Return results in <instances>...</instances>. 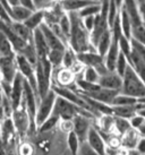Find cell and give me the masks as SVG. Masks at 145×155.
<instances>
[{
    "instance_id": "35",
    "label": "cell",
    "mask_w": 145,
    "mask_h": 155,
    "mask_svg": "<svg viewBox=\"0 0 145 155\" xmlns=\"http://www.w3.org/2000/svg\"><path fill=\"white\" fill-rule=\"evenodd\" d=\"M127 67H128L127 58H126V56H125L124 53L120 52L119 57H118V59H117V62H116L115 73H117L120 77L123 78V76H124V74H125V71H126Z\"/></svg>"
},
{
    "instance_id": "18",
    "label": "cell",
    "mask_w": 145,
    "mask_h": 155,
    "mask_svg": "<svg viewBox=\"0 0 145 155\" xmlns=\"http://www.w3.org/2000/svg\"><path fill=\"white\" fill-rule=\"evenodd\" d=\"M123 7L128 14L133 24V27L137 25H141L142 21L140 17V14L137 10V6L135 4V0H123Z\"/></svg>"
},
{
    "instance_id": "21",
    "label": "cell",
    "mask_w": 145,
    "mask_h": 155,
    "mask_svg": "<svg viewBox=\"0 0 145 155\" xmlns=\"http://www.w3.org/2000/svg\"><path fill=\"white\" fill-rule=\"evenodd\" d=\"M111 42H112V33H111V30L109 28L103 33L102 36L98 41V43L95 45V51L98 52L101 57L104 58L106 53L108 52L111 45Z\"/></svg>"
},
{
    "instance_id": "36",
    "label": "cell",
    "mask_w": 145,
    "mask_h": 155,
    "mask_svg": "<svg viewBox=\"0 0 145 155\" xmlns=\"http://www.w3.org/2000/svg\"><path fill=\"white\" fill-rule=\"evenodd\" d=\"M58 26L65 38L68 40L69 33H70V18H69L68 14H64V16L60 18L59 23H58Z\"/></svg>"
},
{
    "instance_id": "10",
    "label": "cell",
    "mask_w": 145,
    "mask_h": 155,
    "mask_svg": "<svg viewBox=\"0 0 145 155\" xmlns=\"http://www.w3.org/2000/svg\"><path fill=\"white\" fill-rule=\"evenodd\" d=\"M39 28L41 30L43 36H44V40H46V42H47V44H48V48H49V51H50V50H61V51H65V50H66V47H67V45L49 28V26H48L47 24L43 23V24H41V26H40Z\"/></svg>"
},
{
    "instance_id": "34",
    "label": "cell",
    "mask_w": 145,
    "mask_h": 155,
    "mask_svg": "<svg viewBox=\"0 0 145 155\" xmlns=\"http://www.w3.org/2000/svg\"><path fill=\"white\" fill-rule=\"evenodd\" d=\"M59 121L60 120L57 118V117L52 116L51 114V116L48 118L47 120H44L41 125L39 126L38 131L39 133H47V131H50V130H52L56 126L59 124Z\"/></svg>"
},
{
    "instance_id": "44",
    "label": "cell",
    "mask_w": 145,
    "mask_h": 155,
    "mask_svg": "<svg viewBox=\"0 0 145 155\" xmlns=\"http://www.w3.org/2000/svg\"><path fill=\"white\" fill-rule=\"evenodd\" d=\"M136 153L138 155H145V138H140L135 146Z\"/></svg>"
},
{
    "instance_id": "51",
    "label": "cell",
    "mask_w": 145,
    "mask_h": 155,
    "mask_svg": "<svg viewBox=\"0 0 145 155\" xmlns=\"http://www.w3.org/2000/svg\"><path fill=\"white\" fill-rule=\"evenodd\" d=\"M95 1H100V0H95ZM100 2H101V1H100Z\"/></svg>"
},
{
    "instance_id": "13",
    "label": "cell",
    "mask_w": 145,
    "mask_h": 155,
    "mask_svg": "<svg viewBox=\"0 0 145 155\" xmlns=\"http://www.w3.org/2000/svg\"><path fill=\"white\" fill-rule=\"evenodd\" d=\"M98 2H100V1H95V0H60L59 5L65 13L70 14L78 13L87 6L98 4Z\"/></svg>"
},
{
    "instance_id": "30",
    "label": "cell",
    "mask_w": 145,
    "mask_h": 155,
    "mask_svg": "<svg viewBox=\"0 0 145 155\" xmlns=\"http://www.w3.org/2000/svg\"><path fill=\"white\" fill-rule=\"evenodd\" d=\"M83 81H85L87 83H91V84H98L99 79H100V75L98 74V71L95 70L92 67H85L84 71L82 73L81 77Z\"/></svg>"
},
{
    "instance_id": "40",
    "label": "cell",
    "mask_w": 145,
    "mask_h": 155,
    "mask_svg": "<svg viewBox=\"0 0 145 155\" xmlns=\"http://www.w3.org/2000/svg\"><path fill=\"white\" fill-rule=\"evenodd\" d=\"M145 121L144 118H142V117H140L138 114H135V116L133 117L132 119L129 120V122H130V127H132L133 129L137 130L138 128H140V126L143 124Z\"/></svg>"
},
{
    "instance_id": "19",
    "label": "cell",
    "mask_w": 145,
    "mask_h": 155,
    "mask_svg": "<svg viewBox=\"0 0 145 155\" xmlns=\"http://www.w3.org/2000/svg\"><path fill=\"white\" fill-rule=\"evenodd\" d=\"M119 23H120V28H121L123 35H124L125 38H127L128 40H132L133 24L129 16H128V14L126 13V10L124 9L123 6L119 9Z\"/></svg>"
},
{
    "instance_id": "52",
    "label": "cell",
    "mask_w": 145,
    "mask_h": 155,
    "mask_svg": "<svg viewBox=\"0 0 145 155\" xmlns=\"http://www.w3.org/2000/svg\"><path fill=\"white\" fill-rule=\"evenodd\" d=\"M57 1H60V0H57Z\"/></svg>"
},
{
    "instance_id": "2",
    "label": "cell",
    "mask_w": 145,
    "mask_h": 155,
    "mask_svg": "<svg viewBox=\"0 0 145 155\" xmlns=\"http://www.w3.org/2000/svg\"><path fill=\"white\" fill-rule=\"evenodd\" d=\"M120 93L137 100L145 97V84L129 65L123 76V86Z\"/></svg>"
},
{
    "instance_id": "26",
    "label": "cell",
    "mask_w": 145,
    "mask_h": 155,
    "mask_svg": "<svg viewBox=\"0 0 145 155\" xmlns=\"http://www.w3.org/2000/svg\"><path fill=\"white\" fill-rule=\"evenodd\" d=\"M137 103H138V100L137 99L119 93L113 99L111 107H127V105H136Z\"/></svg>"
},
{
    "instance_id": "37",
    "label": "cell",
    "mask_w": 145,
    "mask_h": 155,
    "mask_svg": "<svg viewBox=\"0 0 145 155\" xmlns=\"http://www.w3.org/2000/svg\"><path fill=\"white\" fill-rule=\"evenodd\" d=\"M118 44H119V50L121 53H124L127 57L130 52H132V44H130V40L125 38L124 35H121L118 39Z\"/></svg>"
},
{
    "instance_id": "7",
    "label": "cell",
    "mask_w": 145,
    "mask_h": 155,
    "mask_svg": "<svg viewBox=\"0 0 145 155\" xmlns=\"http://www.w3.org/2000/svg\"><path fill=\"white\" fill-rule=\"evenodd\" d=\"M86 144L90 147L91 150H93L95 153H98L99 155H106L107 154V144L104 142V138L101 135V133L95 127H91L87 138H86Z\"/></svg>"
},
{
    "instance_id": "5",
    "label": "cell",
    "mask_w": 145,
    "mask_h": 155,
    "mask_svg": "<svg viewBox=\"0 0 145 155\" xmlns=\"http://www.w3.org/2000/svg\"><path fill=\"white\" fill-rule=\"evenodd\" d=\"M16 66H17L18 73L24 77V79L30 84V86L38 94L36 79H35V66L32 65L30 61L22 54H16Z\"/></svg>"
},
{
    "instance_id": "12",
    "label": "cell",
    "mask_w": 145,
    "mask_h": 155,
    "mask_svg": "<svg viewBox=\"0 0 145 155\" xmlns=\"http://www.w3.org/2000/svg\"><path fill=\"white\" fill-rule=\"evenodd\" d=\"M12 120H13L15 129L18 131L26 133L30 129V118H29V114H27V112L23 105H21L17 110L13 111V119Z\"/></svg>"
},
{
    "instance_id": "8",
    "label": "cell",
    "mask_w": 145,
    "mask_h": 155,
    "mask_svg": "<svg viewBox=\"0 0 145 155\" xmlns=\"http://www.w3.org/2000/svg\"><path fill=\"white\" fill-rule=\"evenodd\" d=\"M17 66H16V56L8 58H0V75L1 81L12 84L14 78L17 75Z\"/></svg>"
},
{
    "instance_id": "33",
    "label": "cell",
    "mask_w": 145,
    "mask_h": 155,
    "mask_svg": "<svg viewBox=\"0 0 145 155\" xmlns=\"http://www.w3.org/2000/svg\"><path fill=\"white\" fill-rule=\"evenodd\" d=\"M118 14H119V8L116 5L115 0H109V7H108V15H107V21H108L109 28L112 27L116 18L118 17Z\"/></svg>"
},
{
    "instance_id": "29",
    "label": "cell",
    "mask_w": 145,
    "mask_h": 155,
    "mask_svg": "<svg viewBox=\"0 0 145 155\" xmlns=\"http://www.w3.org/2000/svg\"><path fill=\"white\" fill-rule=\"evenodd\" d=\"M82 143L79 142V139L77 138L75 134L70 131L67 134V146L72 155H78L79 153V148H81Z\"/></svg>"
},
{
    "instance_id": "46",
    "label": "cell",
    "mask_w": 145,
    "mask_h": 155,
    "mask_svg": "<svg viewBox=\"0 0 145 155\" xmlns=\"http://www.w3.org/2000/svg\"><path fill=\"white\" fill-rule=\"evenodd\" d=\"M137 133H138V135H140V137L142 138H145V121L142 124L141 126H140V128L136 130Z\"/></svg>"
},
{
    "instance_id": "14",
    "label": "cell",
    "mask_w": 145,
    "mask_h": 155,
    "mask_svg": "<svg viewBox=\"0 0 145 155\" xmlns=\"http://www.w3.org/2000/svg\"><path fill=\"white\" fill-rule=\"evenodd\" d=\"M33 45H34L38 59L47 58L48 53H49V48H48V44L40 28L33 31Z\"/></svg>"
},
{
    "instance_id": "9",
    "label": "cell",
    "mask_w": 145,
    "mask_h": 155,
    "mask_svg": "<svg viewBox=\"0 0 145 155\" xmlns=\"http://www.w3.org/2000/svg\"><path fill=\"white\" fill-rule=\"evenodd\" d=\"M72 133L76 135L77 138L79 139V142L82 144L85 143L87 135H89V131H90L91 127H92L89 118L81 116V114H77L72 120Z\"/></svg>"
},
{
    "instance_id": "43",
    "label": "cell",
    "mask_w": 145,
    "mask_h": 155,
    "mask_svg": "<svg viewBox=\"0 0 145 155\" xmlns=\"http://www.w3.org/2000/svg\"><path fill=\"white\" fill-rule=\"evenodd\" d=\"M78 155H99L98 153H95L93 150H91L90 147L87 146L86 143H83L81 145V148H79V153Z\"/></svg>"
},
{
    "instance_id": "22",
    "label": "cell",
    "mask_w": 145,
    "mask_h": 155,
    "mask_svg": "<svg viewBox=\"0 0 145 155\" xmlns=\"http://www.w3.org/2000/svg\"><path fill=\"white\" fill-rule=\"evenodd\" d=\"M43 23H44V12L43 10H35L23 24L29 30L33 32V31L38 30L39 27L41 26V24H43Z\"/></svg>"
},
{
    "instance_id": "45",
    "label": "cell",
    "mask_w": 145,
    "mask_h": 155,
    "mask_svg": "<svg viewBox=\"0 0 145 155\" xmlns=\"http://www.w3.org/2000/svg\"><path fill=\"white\" fill-rule=\"evenodd\" d=\"M18 5H21V6L25 7V8L31 9V10H33V12L35 10L34 5H33V1H32V0H18Z\"/></svg>"
},
{
    "instance_id": "53",
    "label": "cell",
    "mask_w": 145,
    "mask_h": 155,
    "mask_svg": "<svg viewBox=\"0 0 145 155\" xmlns=\"http://www.w3.org/2000/svg\"><path fill=\"white\" fill-rule=\"evenodd\" d=\"M100 1H101V0H100Z\"/></svg>"
},
{
    "instance_id": "4",
    "label": "cell",
    "mask_w": 145,
    "mask_h": 155,
    "mask_svg": "<svg viewBox=\"0 0 145 155\" xmlns=\"http://www.w3.org/2000/svg\"><path fill=\"white\" fill-rule=\"evenodd\" d=\"M56 99H57V95H56V93L52 90L49 91L42 99H40L38 103V108H36V114H35V125H36V128L52 114V110H53Z\"/></svg>"
},
{
    "instance_id": "23",
    "label": "cell",
    "mask_w": 145,
    "mask_h": 155,
    "mask_svg": "<svg viewBox=\"0 0 145 155\" xmlns=\"http://www.w3.org/2000/svg\"><path fill=\"white\" fill-rule=\"evenodd\" d=\"M136 105H127V107H112V116L130 120L136 114Z\"/></svg>"
},
{
    "instance_id": "24",
    "label": "cell",
    "mask_w": 145,
    "mask_h": 155,
    "mask_svg": "<svg viewBox=\"0 0 145 155\" xmlns=\"http://www.w3.org/2000/svg\"><path fill=\"white\" fill-rule=\"evenodd\" d=\"M14 56H16V53L14 51L10 41L2 32H0V58H8Z\"/></svg>"
},
{
    "instance_id": "39",
    "label": "cell",
    "mask_w": 145,
    "mask_h": 155,
    "mask_svg": "<svg viewBox=\"0 0 145 155\" xmlns=\"http://www.w3.org/2000/svg\"><path fill=\"white\" fill-rule=\"evenodd\" d=\"M0 21H2V22L8 24V25L13 23V19L10 18L9 12L7 10V8L5 7L4 5L1 4V1H0Z\"/></svg>"
},
{
    "instance_id": "27",
    "label": "cell",
    "mask_w": 145,
    "mask_h": 155,
    "mask_svg": "<svg viewBox=\"0 0 145 155\" xmlns=\"http://www.w3.org/2000/svg\"><path fill=\"white\" fill-rule=\"evenodd\" d=\"M64 52L65 51H61V50H50V51H49L47 59L49 60V62L51 64L53 69L61 68V66H62V58H64Z\"/></svg>"
},
{
    "instance_id": "28",
    "label": "cell",
    "mask_w": 145,
    "mask_h": 155,
    "mask_svg": "<svg viewBox=\"0 0 145 155\" xmlns=\"http://www.w3.org/2000/svg\"><path fill=\"white\" fill-rule=\"evenodd\" d=\"M113 128L118 133V135H120L121 137L127 131H129V130L132 129L129 120L123 119V118H118V117H113Z\"/></svg>"
},
{
    "instance_id": "3",
    "label": "cell",
    "mask_w": 145,
    "mask_h": 155,
    "mask_svg": "<svg viewBox=\"0 0 145 155\" xmlns=\"http://www.w3.org/2000/svg\"><path fill=\"white\" fill-rule=\"evenodd\" d=\"M77 114H81V116L87 117L89 119L93 118V114L90 113L89 111H86L84 109L77 107L75 104L68 102L67 100L62 99L57 96L53 105V110H52V116L57 117L59 120H68L72 121Z\"/></svg>"
},
{
    "instance_id": "32",
    "label": "cell",
    "mask_w": 145,
    "mask_h": 155,
    "mask_svg": "<svg viewBox=\"0 0 145 155\" xmlns=\"http://www.w3.org/2000/svg\"><path fill=\"white\" fill-rule=\"evenodd\" d=\"M76 60H77V53L72 51V49L67 45V47H66V50H65V52H64L62 66H61V67L69 69L74 64H75V61Z\"/></svg>"
},
{
    "instance_id": "16",
    "label": "cell",
    "mask_w": 145,
    "mask_h": 155,
    "mask_svg": "<svg viewBox=\"0 0 145 155\" xmlns=\"http://www.w3.org/2000/svg\"><path fill=\"white\" fill-rule=\"evenodd\" d=\"M119 93L120 92H118V91L106 90V88L100 87L98 91H95V92L91 93V94H86L85 96H87V97H90V99H92V100H95V101H98V102H101V103L111 105L113 99H115Z\"/></svg>"
},
{
    "instance_id": "47",
    "label": "cell",
    "mask_w": 145,
    "mask_h": 155,
    "mask_svg": "<svg viewBox=\"0 0 145 155\" xmlns=\"http://www.w3.org/2000/svg\"><path fill=\"white\" fill-rule=\"evenodd\" d=\"M7 2H8V5L10 7H13V6L18 5V0H7Z\"/></svg>"
},
{
    "instance_id": "11",
    "label": "cell",
    "mask_w": 145,
    "mask_h": 155,
    "mask_svg": "<svg viewBox=\"0 0 145 155\" xmlns=\"http://www.w3.org/2000/svg\"><path fill=\"white\" fill-rule=\"evenodd\" d=\"M99 85L102 88L106 90H112V91H121L123 86V78L115 71H110V73L106 74L103 76H100L99 79Z\"/></svg>"
},
{
    "instance_id": "49",
    "label": "cell",
    "mask_w": 145,
    "mask_h": 155,
    "mask_svg": "<svg viewBox=\"0 0 145 155\" xmlns=\"http://www.w3.org/2000/svg\"><path fill=\"white\" fill-rule=\"evenodd\" d=\"M0 143H1V127H0Z\"/></svg>"
},
{
    "instance_id": "50",
    "label": "cell",
    "mask_w": 145,
    "mask_h": 155,
    "mask_svg": "<svg viewBox=\"0 0 145 155\" xmlns=\"http://www.w3.org/2000/svg\"><path fill=\"white\" fill-rule=\"evenodd\" d=\"M0 82H1V75H0Z\"/></svg>"
},
{
    "instance_id": "6",
    "label": "cell",
    "mask_w": 145,
    "mask_h": 155,
    "mask_svg": "<svg viewBox=\"0 0 145 155\" xmlns=\"http://www.w3.org/2000/svg\"><path fill=\"white\" fill-rule=\"evenodd\" d=\"M24 77L21 74L17 73V75L14 78V82L12 83V91L9 95V102L12 105V110L15 111L22 105L23 101V93H24Z\"/></svg>"
},
{
    "instance_id": "42",
    "label": "cell",
    "mask_w": 145,
    "mask_h": 155,
    "mask_svg": "<svg viewBox=\"0 0 145 155\" xmlns=\"http://www.w3.org/2000/svg\"><path fill=\"white\" fill-rule=\"evenodd\" d=\"M59 125H60V128H61V130H62L64 133L68 134V133H70V131H72V121L60 120Z\"/></svg>"
},
{
    "instance_id": "48",
    "label": "cell",
    "mask_w": 145,
    "mask_h": 155,
    "mask_svg": "<svg viewBox=\"0 0 145 155\" xmlns=\"http://www.w3.org/2000/svg\"><path fill=\"white\" fill-rule=\"evenodd\" d=\"M116 5L118 6V8H121V6H123V0H115Z\"/></svg>"
},
{
    "instance_id": "25",
    "label": "cell",
    "mask_w": 145,
    "mask_h": 155,
    "mask_svg": "<svg viewBox=\"0 0 145 155\" xmlns=\"http://www.w3.org/2000/svg\"><path fill=\"white\" fill-rule=\"evenodd\" d=\"M140 138L141 137H140L138 133H137L135 129H133L132 128L129 131H127V133L123 136L121 145L125 147H127L128 150H133V148H135V146H136V144Z\"/></svg>"
},
{
    "instance_id": "17",
    "label": "cell",
    "mask_w": 145,
    "mask_h": 155,
    "mask_svg": "<svg viewBox=\"0 0 145 155\" xmlns=\"http://www.w3.org/2000/svg\"><path fill=\"white\" fill-rule=\"evenodd\" d=\"M9 26H10L12 31L15 33V35L19 38L22 41H24L26 43H30L33 41V32L29 30L23 23L13 22L12 24H9Z\"/></svg>"
},
{
    "instance_id": "1",
    "label": "cell",
    "mask_w": 145,
    "mask_h": 155,
    "mask_svg": "<svg viewBox=\"0 0 145 155\" xmlns=\"http://www.w3.org/2000/svg\"><path fill=\"white\" fill-rule=\"evenodd\" d=\"M70 18V33L68 38V47L74 52L83 53L87 51H95L90 41V32L86 30L82 19L76 13L68 14Z\"/></svg>"
},
{
    "instance_id": "15",
    "label": "cell",
    "mask_w": 145,
    "mask_h": 155,
    "mask_svg": "<svg viewBox=\"0 0 145 155\" xmlns=\"http://www.w3.org/2000/svg\"><path fill=\"white\" fill-rule=\"evenodd\" d=\"M77 60L81 61L85 67L96 68L98 66L104 64V58L101 57L96 51H87L77 54Z\"/></svg>"
},
{
    "instance_id": "41",
    "label": "cell",
    "mask_w": 145,
    "mask_h": 155,
    "mask_svg": "<svg viewBox=\"0 0 145 155\" xmlns=\"http://www.w3.org/2000/svg\"><path fill=\"white\" fill-rule=\"evenodd\" d=\"M83 25L86 30L91 33V31L93 30L94 27V22H95V16H90V17H85V18H81Z\"/></svg>"
},
{
    "instance_id": "38",
    "label": "cell",
    "mask_w": 145,
    "mask_h": 155,
    "mask_svg": "<svg viewBox=\"0 0 145 155\" xmlns=\"http://www.w3.org/2000/svg\"><path fill=\"white\" fill-rule=\"evenodd\" d=\"M35 10H47L57 2V0H32Z\"/></svg>"
},
{
    "instance_id": "20",
    "label": "cell",
    "mask_w": 145,
    "mask_h": 155,
    "mask_svg": "<svg viewBox=\"0 0 145 155\" xmlns=\"http://www.w3.org/2000/svg\"><path fill=\"white\" fill-rule=\"evenodd\" d=\"M32 13H33V10L25 8L21 5H16V6L10 7V17L13 19V22L24 23L32 15Z\"/></svg>"
},
{
    "instance_id": "31",
    "label": "cell",
    "mask_w": 145,
    "mask_h": 155,
    "mask_svg": "<svg viewBox=\"0 0 145 155\" xmlns=\"http://www.w3.org/2000/svg\"><path fill=\"white\" fill-rule=\"evenodd\" d=\"M101 12V2H98V4H93L85 7L84 9H82L81 12L76 13L78 15L79 18H85V17H90V16H96L99 15Z\"/></svg>"
}]
</instances>
